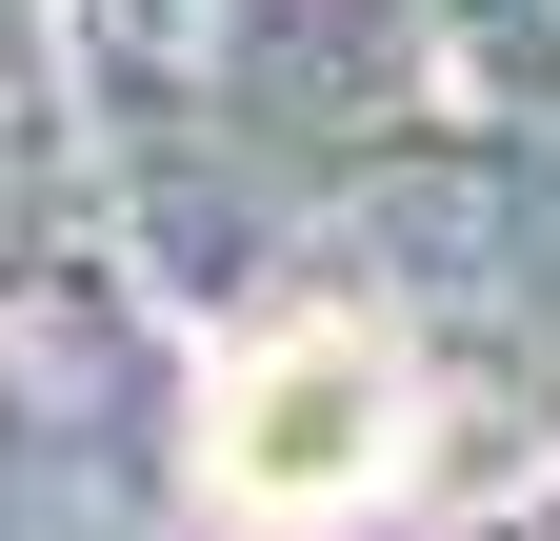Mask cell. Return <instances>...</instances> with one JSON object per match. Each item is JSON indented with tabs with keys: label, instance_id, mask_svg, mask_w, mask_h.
Instances as JSON below:
<instances>
[{
	"label": "cell",
	"instance_id": "cell-1",
	"mask_svg": "<svg viewBox=\"0 0 560 541\" xmlns=\"http://www.w3.org/2000/svg\"><path fill=\"white\" fill-rule=\"evenodd\" d=\"M400 422H420V381H400L381 321H280V342L221 361V502L241 521H340V502L400 482Z\"/></svg>",
	"mask_w": 560,
	"mask_h": 541
}]
</instances>
